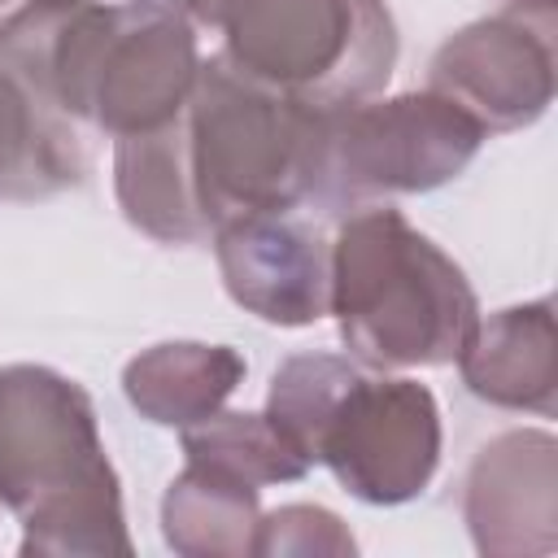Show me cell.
Wrapping results in <instances>:
<instances>
[{
	"label": "cell",
	"mask_w": 558,
	"mask_h": 558,
	"mask_svg": "<svg viewBox=\"0 0 558 558\" xmlns=\"http://www.w3.org/2000/svg\"><path fill=\"white\" fill-rule=\"evenodd\" d=\"M270 427L292 453L331 466L344 493L397 506L440 462V410L414 379H379L336 353L288 357L270 379Z\"/></svg>",
	"instance_id": "obj_1"
},
{
	"label": "cell",
	"mask_w": 558,
	"mask_h": 558,
	"mask_svg": "<svg viewBox=\"0 0 558 558\" xmlns=\"http://www.w3.org/2000/svg\"><path fill=\"white\" fill-rule=\"evenodd\" d=\"M0 501L26 527L22 554L131 549L96 410L48 366L0 371Z\"/></svg>",
	"instance_id": "obj_2"
},
{
	"label": "cell",
	"mask_w": 558,
	"mask_h": 558,
	"mask_svg": "<svg viewBox=\"0 0 558 558\" xmlns=\"http://www.w3.org/2000/svg\"><path fill=\"white\" fill-rule=\"evenodd\" d=\"M344 344L371 366L458 362L480 305L458 270L392 205L353 209L331 244V310Z\"/></svg>",
	"instance_id": "obj_3"
},
{
	"label": "cell",
	"mask_w": 558,
	"mask_h": 558,
	"mask_svg": "<svg viewBox=\"0 0 558 558\" xmlns=\"http://www.w3.org/2000/svg\"><path fill=\"white\" fill-rule=\"evenodd\" d=\"M183 122L192 187L209 231L314 201L323 109L253 83L218 52L201 65Z\"/></svg>",
	"instance_id": "obj_4"
},
{
	"label": "cell",
	"mask_w": 558,
	"mask_h": 558,
	"mask_svg": "<svg viewBox=\"0 0 558 558\" xmlns=\"http://www.w3.org/2000/svg\"><path fill=\"white\" fill-rule=\"evenodd\" d=\"M196 74L201 57L187 22L131 0H87L57 22L31 87L65 118H87L122 140L174 122Z\"/></svg>",
	"instance_id": "obj_5"
},
{
	"label": "cell",
	"mask_w": 558,
	"mask_h": 558,
	"mask_svg": "<svg viewBox=\"0 0 558 558\" xmlns=\"http://www.w3.org/2000/svg\"><path fill=\"white\" fill-rule=\"evenodd\" d=\"M222 31L240 74L310 109L366 100L397 65L384 0H235Z\"/></svg>",
	"instance_id": "obj_6"
},
{
	"label": "cell",
	"mask_w": 558,
	"mask_h": 558,
	"mask_svg": "<svg viewBox=\"0 0 558 558\" xmlns=\"http://www.w3.org/2000/svg\"><path fill=\"white\" fill-rule=\"evenodd\" d=\"M484 126L440 92L349 100L323 109V166L314 205L353 214L401 192H432L466 170Z\"/></svg>",
	"instance_id": "obj_7"
},
{
	"label": "cell",
	"mask_w": 558,
	"mask_h": 558,
	"mask_svg": "<svg viewBox=\"0 0 558 558\" xmlns=\"http://www.w3.org/2000/svg\"><path fill=\"white\" fill-rule=\"evenodd\" d=\"M427 87L449 96L484 131L536 122L554 96V13L514 4L449 35L432 57Z\"/></svg>",
	"instance_id": "obj_8"
},
{
	"label": "cell",
	"mask_w": 558,
	"mask_h": 558,
	"mask_svg": "<svg viewBox=\"0 0 558 558\" xmlns=\"http://www.w3.org/2000/svg\"><path fill=\"white\" fill-rule=\"evenodd\" d=\"M218 266L235 305L279 327H310L331 310V248L292 214L218 227Z\"/></svg>",
	"instance_id": "obj_9"
},
{
	"label": "cell",
	"mask_w": 558,
	"mask_h": 558,
	"mask_svg": "<svg viewBox=\"0 0 558 558\" xmlns=\"http://www.w3.org/2000/svg\"><path fill=\"white\" fill-rule=\"evenodd\" d=\"M466 523L484 554L532 549L527 527L554 545V436L506 432L480 449L466 480Z\"/></svg>",
	"instance_id": "obj_10"
},
{
	"label": "cell",
	"mask_w": 558,
	"mask_h": 558,
	"mask_svg": "<svg viewBox=\"0 0 558 558\" xmlns=\"http://www.w3.org/2000/svg\"><path fill=\"white\" fill-rule=\"evenodd\" d=\"M462 379L475 397L506 410L554 414V305L549 296L475 323L462 357Z\"/></svg>",
	"instance_id": "obj_11"
},
{
	"label": "cell",
	"mask_w": 558,
	"mask_h": 558,
	"mask_svg": "<svg viewBox=\"0 0 558 558\" xmlns=\"http://www.w3.org/2000/svg\"><path fill=\"white\" fill-rule=\"evenodd\" d=\"M183 113L157 131L122 135L113 157V183L126 222L161 244H201L205 235H214L196 205Z\"/></svg>",
	"instance_id": "obj_12"
},
{
	"label": "cell",
	"mask_w": 558,
	"mask_h": 558,
	"mask_svg": "<svg viewBox=\"0 0 558 558\" xmlns=\"http://www.w3.org/2000/svg\"><path fill=\"white\" fill-rule=\"evenodd\" d=\"M83 174L87 153L70 118L0 65V196L39 201L78 187Z\"/></svg>",
	"instance_id": "obj_13"
},
{
	"label": "cell",
	"mask_w": 558,
	"mask_h": 558,
	"mask_svg": "<svg viewBox=\"0 0 558 558\" xmlns=\"http://www.w3.org/2000/svg\"><path fill=\"white\" fill-rule=\"evenodd\" d=\"M244 357L227 344H157L131 357L122 388L126 401L161 427H192L235 392Z\"/></svg>",
	"instance_id": "obj_14"
},
{
	"label": "cell",
	"mask_w": 558,
	"mask_h": 558,
	"mask_svg": "<svg viewBox=\"0 0 558 558\" xmlns=\"http://www.w3.org/2000/svg\"><path fill=\"white\" fill-rule=\"evenodd\" d=\"M257 519V484L192 458L161 501L166 541L179 554H253Z\"/></svg>",
	"instance_id": "obj_15"
},
{
	"label": "cell",
	"mask_w": 558,
	"mask_h": 558,
	"mask_svg": "<svg viewBox=\"0 0 558 558\" xmlns=\"http://www.w3.org/2000/svg\"><path fill=\"white\" fill-rule=\"evenodd\" d=\"M183 453L192 462L222 466L257 488L301 480L310 471L292 453V445L270 427L266 414H209V418L183 427Z\"/></svg>",
	"instance_id": "obj_16"
},
{
	"label": "cell",
	"mask_w": 558,
	"mask_h": 558,
	"mask_svg": "<svg viewBox=\"0 0 558 558\" xmlns=\"http://www.w3.org/2000/svg\"><path fill=\"white\" fill-rule=\"evenodd\" d=\"M131 4L157 9V13L179 17V22H187V26H218V31H222V22H227V13H231L235 0H131Z\"/></svg>",
	"instance_id": "obj_17"
},
{
	"label": "cell",
	"mask_w": 558,
	"mask_h": 558,
	"mask_svg": "<svg viewBox=\"0 0 558 558\" xmlns=\"http://www.w3.org/2000/svg\"><path fill=\"white\" fill-rule=\"evenodd\" d=\"M87 0H0V9H17V13H70Z\"/></svg>",
	"instance_id": "obj_18"
},
{
	"label": "cell",
	"mask_w": 558,
	"mask_h": 558,
	"mask_svg": "<svg viewBox=\"0 0 558 558\" xmlns=\"http://www.w3.org/2000/svg\"><path fill=\"white\" fill-rule=\"evenodd\" d=\"M519 9H536V13H554V0H514Z\"/></svg>",
	"instance_id": "obj_19"
}]
</instances>
